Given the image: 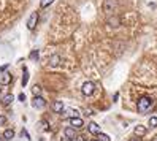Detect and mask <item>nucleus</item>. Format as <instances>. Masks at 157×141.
Instances as JSON below:
<instances>
[{"label":"nucleus","mask_w":157,"mask_h":141,"mask_svg":"<svg viewBox=\"0 0 157 141\" xmlns=\"http://www.w3.org/2000/svg\"><path fill=\"white\" fill-rule=\"evenodd\" d=\"M152 105H154V100H152L151 97H143V98L138 100L136 109H138V112H146L147 109L152 108Z\"/></svg>","instance_id":"nucleus-1"},{"label":"nucleus","mask_w":157,"mask_h":141,"mask_svg":"<svg viewBox=\"0 0 157 141\" xmlns=\"http://www.w3.org/2000/svg\"><path fill=\"white\" fill-rule=\"evenodd\" d=\"M94 90H95V84L92 82V81H86L84 84H82V87H81V92L84 93L86 97L92 95V93H94Z\"/></svg>","instance_id":"nucleus-2"},{"label":"nucleus","mask_w":157,"mask_h":141,"mask_svg":"<svg viewBox=\"0 0 157 141\" xmlns=\"http://www.w3.org/2000/svg\"><path fill=\"white\" fill-rule=\"evenodd\" d=\"M32 106L36 108V109H43L46 106V101H44V98L41 95H35V98L32 100Z\"/></svg>","instance_id":"nucleus-3"},{"label":"nucleus","mask_w":157,"mask_h":141,"mask_svg":"<svg viewBox=\"0 0 157 141\" xmlns=\"http://www.w3.org/2000/svg\"><path fill=\"white\" fill-rule=\"evenodd\" d=\"M63 135H65V138H67L68 141L75 139V138H76V130H75V127H67L65 130H63Z\"/></svg>","instance_id":"nucleus-4"},{"label":"nucleus","mask_w":157,"mask_h":141,"mask_svg":"<svg viewBox=\"0 0 157 141\" xmlns=\"http://www.w3.org/2000/svg\"><path fill=\"white\" fill-rule=\"evenodd\" d=\"M36 22H38V13H32V16L29 17V22H27V27H29L30 30H33L35 29V25H36Z\"/></svg>","instance_id":"nucleus-5"},{"label":"nucleus","mask_w":157,"mask_h":141,"mask_svg":"<svg viewBox=\"0 0 157 141\" xmlns=\"http://www.w3.org/2000/svg\"><path fill=\"white\" fill-rule=\"evenodd\" d=\"M82 124H84V122H82V119L78 117V116H73V117L70 119V125H71V127H75V128H81Z\"/></svg>","instance_id":"nucleus-6"},{"label":"nucleus","mask_w":157,"mask_h":141,"mask_svg":"<svg viewBox=\"0 0 157 141\" xmlns=\"http://www.w3.org/2000/svg\"><path fill=\"white\" fill-rule=\"evenodd\" d=\"M87 128H89V131H90L92 135H98L100 131H101V130H100V125H97L95 122H90V124H89V127H87Z\"/></svg>","instance_id":"nucleus-7"},{"label":"nucleus","mask_w":157,"mask_h":141,"mask_svg":"<svg viewBox=\"0 0 157 141\" xmlns=\"http://www.w3.org/2000/svg\"><path fill=\"white\" fill-rule=\"evenodd\" d=\"M52 109H54V112H62V109H63V103H62L60 100L54 101V103H52Z\"/></svg>","instance_id":"nucleus-8"},{"label":"nucleus","mask_w":157,"mask_h":141,"mask_svg":"<svg viewBox=\"0 0 157 141\" xmlns=\"http://www.w3.org/2000/svg\"><path fill=\"white\" fill-rule=\"evenodd\" d=\"M133 131H135V135H136V136H144L146 128H144V125H136Z\"/></svg>","instance_id":"nucleus-9"},{"label":"nucleus","mask_w":157,"mask_h":141,"mask_svg":"<svg viewBox=\"0 0 157 141\" xmlns=\"http://www.w3.org/2000/svg\"><path fill=\"white\" fill-rule=\"evenodd\" d=\"M116 6V0H106L103 8H105V11H109V10H113V8Z\"/></svg>","instance_id":"nucleus-10"},{"label":"nucleus","mask_w":157,"mask_h":141,"mask_svg":"<svg viewBox=\"0 0 157 141\" xmlns=\"http://www.w3.org/2000/svg\"><path fill=\"white\" fill-rule=\"evenodd\" d=\"M13 100H14V97L11 95V93H6V95L3 97V100H2V103H3L5 106H8V105H10V103H11Z\"/></svg>","instance_id":"nucleus-11"},{"label":"nucleus","mask_w":157,"mask_h":141,"mask_svg":"<svg viewBox=\"0 0 157 141\" xmlns=\"http://www.w3.org/2000/svg\"><path fill=\"white\" fill-rule=\"evenodd\" d=\"M11 138H14V130H11V128L5 130V133H3V139H11Z\"/></svg>","instance_id":"nucleus-12"},{"label":"nucleus","mask_w":157,"mask_h":141,"mask_svg":"<svg viewBox=\"0 0 157 141\" xmlns=\"http://www.w3.org/2000/svg\"><path fill=\"white\" fill-rule=\"evenodd\" d=\"M10 81H11V74H8V73H5L3 76H2V81H0V82H2L3 86H6V84H10Z\"/></svg>","instance_id":"nucleus-13"},{"label":"nucleus","mask_w":157,"mask_h":141,"mask_svg":"<svg viewBox=\"0 0 157 141\" xmlns=\"http://www.w3.org/2000/svg\"><path fill=\"white\" fill-rule=\"evenodd\" d=\"M119 17H108V24L109 25H113V27H116V25H119Z\"/></svg>","instance_id":"nucleus-14"},{"label":"nucleus","mask_w":157,"mask_h":141,"mask_svg":"<svg viewBox=\"0 0 157 141\" xmlns=\"http://www.w3.org/2000/svg\"><path fill=\"white\" fill-rule=\"evenodd\" d=\"M59 60H60V57H59V55H52V57L49 59V62H51V65H52V67H56V65H59Z\"/></svg>","instance_id":"nucleus-15"},{"label":"nucleus","mask_w":157,"mask_h":141,"mask_svg":"<svg viewBox=\"0 0 157 141\" xmlns=\"http://www.w3.org/2000/svg\"><path fill=\"white\" fill-rule=\"evenodd\" d=\"M27 81H29V71H27V68H24V76H22V86H27Z\"/></svg>","instance_id":"nucleus-16"},{"label":"nucleus","mask_w":157,"mask_h":141,"mask_svg":"<svg viewBox=\"0 0 157 141\" xmlns=\"http://www.w3.org/2000/svg\"><path fill=\"white\" fill-rule=\"evenodd\" d=\"M30 60H38V49H33L30 52Z\"/></svg>","instance_id":"nucleus-17"},{"label":"nucleus","mask_w":157,"mask_h":141,"mask_svg":"<svg viewBox=\"0 0 157 141\" xmlns=\"http://www.w3.org/2000/svg\"><path fill=\"white\" fill-rule=\"evenodd\" d=\"M52 2H54V0H41L40 5H41V8H46V6H49Z\"/></svg>","instance_id":"nucleus-18"},{"label":"nucleus","mask_w":157,"mask_h":141,"mask_svg":"<svg viewBox=\"0 0 157 141\" xmlns=\"http://www.w3.org/2000/svg\"><path fill=\"white\" fill-rule=\"evenodd\" d=\"M98 141H109V136L100 131V133H98Z\"/></svg>","instance_id":"nucleus-19"},{"label":"nucleus","mask_w":157,"mask_h":141,"mask_svg":"<svg viewBox=\"0 0 157 141\" xmlns=\"http://www.w3.org/2000/svg\"><path fill=\"white\" fill-rule=\"evenodd\" d=\"M149 125H151V127H157V117H155V116H152V117L149 119Z\"/></svg>","instance_id":"nucleus-20"},{"label":"nucleus","mask_w":157,"mask_h":141,"mask_svg":"<svg viewBox=\"0 0 157 141\" xmlns=\"http://www.w3.org/2000/svg\"><path fill=\"white\" fill-rule=\"evenodd\" d=\"M32 90H33V95H40V93H41V87L40 86H35Z\"/></svg>","instance_id":"nucleus-21"},{"label":"nucleus","mask_w":157,"mask_h":141,"mask_svg":"<svg viewBox=\"0 0 157 141\" xmlns=\"http://www.w3.org/2000/svg\"><path fill=\"white\" fill-rule=\"evenodd\" d=\"M5 122H6V117L5 116H0V125H3Z\"/></svg>","instance_id":"nucleus-22"},{"label":"nucleus","mask_w":157,"mask_h":141,"mask_svg":"<svg viewBox=\"0 0 157 141\" xmlns=\"http://www.w3.org/2000/svg\"><path fill=\"white\" fill-rule=\"evenodd\" d=\"M6 68H8V63H5V65H2V68H0V71H2V73H3V71H5Z\"/></svg>","instance_id":"nucleus-23"},{"label":"nucleus","mask_w":157,"mask_h":141,"mask_svg":"<svg viewBox=\"0 0 157 141\" xmlns=\"http://www.w3.org/2000/svg\"><path fill=\"white\" fill-rule=\"evenodd\" d=\"M19 100H21V101H24V100H25V95H24V93H21V95H19Z\"/></svg>","instance_id":"nucleus-24"},{"label":"nucleus","mask_w":157,"mask_h":141,"mask_svg":"<svg viewBox=\"0 0 157 141\" xmlns=\"http://www.w3.org/2000/svg\"><path fill=\"white\" fill-rule=\"evenodd\" d=\"M130 141H140V139H138V138H133V139H130Z\"/></svg>","instance_id":"nucleus-25"},{"label":"nucleus","mask_w":157,"mask_h":141,"mask_svg":"<svg viewBox=\"0 0 157 141\" xmlns=\"http://www.w3.org/2000/svg\"><path fill=\"white\" fill-rule=\"evenodd\" d=\"M62 141H68V139H67V138H65V139H62Z\"/></svg>","instance_id":"nucleus-26"},{"label":"nucleus","mask_w":157,"mask_h":141,"mask_svg":"<svg viewBox=\"0 0 157 141\" xmlns=\"http://www.w3.org/2000/svg\"><path fill=\"white\" fill-rule=\"evenodd\" d=\"M92 141H98V139H92Z\"/></svg>","instance_id":"nucleus-27"},{"label":"nucleus","mask_w":157,"mask_h":141,"mask_svg":"<svg viewBox=\"0 0 157 141\" xmlns=\"http://www.w3.org/2000/svg\"><path fill=\"white\" fill-rule=\"evenodd\" d=\"M154 141H157V136H155V139H154Z\"/></svg>","instance_id":"nucleus-28"}]
</instances>
